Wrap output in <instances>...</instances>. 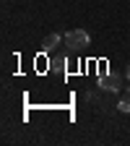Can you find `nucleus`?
Here are the masks:
<instances>
[{
  "label": "nucleus",
  "instance_id": "obj_7",
  "mask_svg": "<svg viewBox=\"0 0 130 146\" xmlns=\"http://www.w3.org/2000/svg\"><path fill=\"white\" fill-rule=\"evenodd\" d=\"M127 94H130V86H127Z\"/></svg>",
  "mask_w": 130,
  "mask_h": 146
},
{
  "label": "nucleus",
  "instance_id": "obj_4",
  "mask_svg": "<svg viewBox=\"0 0 130 146\" xmlns=\"http://www.w3.org/2000/svg\"><path fill=\"white\" fill-rule=\"evenodd\" d=\"M49 63H52V70H60V73H63V70H65V55H60V58H52Z\"/></svg>",
  "mask_w": 130,
  "mask_h": 146
},
{
  "label": "nucleus",
  "instance_id": "obj_5",
  "mask_svg": "<svg viewBox=\"0 0 130 146\" xmlns=\"http://www.w3.org/2000/svg\"><path fill=\"white\" fill-rule=\"evenodd\" d=\"M117 110H120V112L122 115H130V99L125 97V99H120V104H117Z\"/></svg>",
  "mask_w": 130,
  "mask_h": 146
},
{
  "label": "nucleus",
  "instance_id": "obj_6",
  "mask_svg": "<svg viewBox=\"0 0 130 146\" xmlns=\"http://www.w3.org/2000/svg\"><path fill=\"white\" fill-rule=\"evenodd\" d=\"M125 76H127V81H130V63H127V68H125Z\"/></svg>",
  "mask_w": 130,
  "mask_h": 146
},
{
  "label": "nucleus",
  "instance_id": "obj_3",
  "mask_svg": "<svg viewBox=\"0 0 130 146\" xmlns=\"http://www.w3.org/2000/svg\"><path fill=\"white\" fill-rule=\"evenodd\" d=\"M60 42H63V36H60V34H49V36H44V50H47V52H52Z\"/></svg>",
  "mask_w": 130,
  "mask_h": 146
},
{
  "label": "nucleus",
  "instance_id": "obj_1",
  "mask_svg": "<svg viewBox=\"0 0 130 146\" xmlns=\"http://www.w3.org/2000/svg\"><path fill=\"white\" fill-rule=\"evenodd\" d=\"M63 42H65V44H68V50L73 52V50L88 47V44H91V36H88V31H83V29H76V31H68V34L63 36Z\"/></svg>",
  "mask_w": 130,
  "mask_h": 146
},
{
  "label": "nucleus",
  "instance_id": "obj_2",
  "mask_svg": "<svg viewBox=\"0 0 130 146\" xmlns=\"http://www.w3.org/2000/svg\"><path fill=\"white\" fill-rule=\"evenodd\" d=\"M99 86L104 91H120V78L117 76H102L99 78Z\"/></svg>",
  "mask_w": 130,
  "mask_h": 146
}]
</instances>
